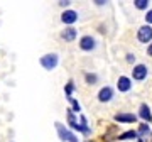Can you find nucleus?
Instances as JSON below:
<instances>
[{"instance_id":"39448f33","label":"nucleus","mask_w":152,"mask_h":142,"mask_svg":"<svg viewBox=\"0 0 152 142\" xmlns=\"http://www.w3.org/2000/svg\"><path fill=\"white\" fill-rule=\"evenodd\" d=\"M78 46H80V49H81V51H86V53L95 51V49H96V39L93 37V36H90V34L81 36L80 41H78Z\"/></svg>"},{"instance_id":"f3484780","label":"nucleus","mask_w":152,"mask_h":142,"mask_svg":"<svg viewBox=\"0 0 152 142\" xmlns=\"http://www.w3.org/2000/svg\"><path fill=\"white\" fill-rule=\"evenodd\" d=\"M149 0H134V7H135L137 10H145L149 9Z\"/></svg>"},{"instance_id":"1a4fd4ad","label":"nucleus","mask_w":152,"mask_h":142,"mask_svg":"<svg viewBox=\"0 0 152 142\" xmlns=\"http://www.w3.org/2000/svg\"><path fill=\"white\" fill-rule=\"evenodd\" d=\"M117 90L120 93H129L132 90V80L129 76H118V80H117Z\"/></svg>"},{"instance_id":"6e6552de","label":"nucleus","mask_w":152,"mask_h":142,"mask_svg":"<svg viewBox=\"0 0 152 142\" xmlns=\"http://www.w3.org/2000/svg\"><path fill=\"white\" fill-rule=\"evenodd\" d=\"M137 119L139 117L135 113H130V112H118L113 115V120L118 124H134V122H137Z\"/></svg>"},{"instance_id":"aec40b11","label":"nucleus","mask_w":152,"mask_h":142,"mask_svg":"<svg viewBox=\"0 0 152 142\" xmlns=\"http://www.w3.org/2000/svg\"><path fill=\"white\" fill-rule=\"evenodd\" d=\"M145 22H147V26H152V9H149V10L145 12Z\"/></svg>"},{"instance_id":"f03ea898","label":"nucleus","mask_w":152,"mask_h":142,"mask_svg":"<svg viewBox=\"0 0 152 142\" xmlns=\"http://www.w3.org/2000/svg\"><path fill=\"white\" fill-rule=\"evenodd\" d=\"M66 119H68V125L71 127V130L81 132V134H85V135H90V132H91V130H86V129H83V127L78 124V120H76V113L71 108L66 110Z\"/></svg>"},{"instance_id":"9b49d317","label":"nucleus","mask_w":152,"mask_h":142,"mask_svg":"<svg viewBox=\"0 0 152 142\" xmlns=\"http://www.w3.org/2000/svg\"><path fill=\"white\" fill-rule=\"evenodd\" d=\"M139 119L144 120V124H151L152 122V113H151V107L147 103H140L139 107V115H137Z\"/></svg>"},{"instance_id":"4be33fe9","label":"nucleus","mask_w":152,"mask_h":142,"mask_svg":"<svg viewBox=\"0 0 152 142\" xmlns=\"http://www.w3.org/2000/svg\"><path fill=\"white\" fill-rule=\"evenodd\" d=\"M147 54H149V56L152 58V42L149 44V46H147Z\"/></svg>"},{"instance_id":"423d86ee","label":"nucleus","mask_w":152,"mask_h":142,"mask_svg":"<svg viewBox=\"0 0 152 142\" xmlns=\"http://www.w3.org/2000/svg\"><path fill=\"white\" fill-rule=\"evenodd\" d=\"M137 41L142 44H149L152 41V26H142L137 31Z\"/></svg>"},{"instance_id":"6ab92c4d","label":"nucleus","mask_w":152,"mask_h":142,"mask_svg":"<svg viewBox=\"0 0 152 142\" xmlns=\"http://www.w3.org/2000/svg\"><path fill=\"white\" fill-rule=\"evenodd\" d=\"M125 61H127L129 64H134V63H135V54H134V53H127V54H125Z\"/></svg>"},{"instance_id":"2eb2a0df","label":"nucleus","mask_w":152,"mask_h":142,"mask_svg":"<svg viewBox=\"0 0 152 142\" xmlns=\"http://www.w3.org/2000/svg\"><path fill=\"white\" fill-rule=\"evenodd\" d=\"M85 81H86V85H90V86L96 85L98 83V75L96 73H85Z\"/></svg>"},{"instance_id":"9d476101","label":"nucleus","mask_w":152,"mask_h":142,"mask_svg":"<svg viewBox=\"0 0 152 142\" xmlns=\"http://www.w3.org/2000/svg\"><path fill=\"white\" fill-rule=\"evenodd\" d=\"M76 20H78V12L76 10L68 9V10H64L63 14H61V22L66 24V26H73Z\"/></svg>"},{"instance_id":"ddd939ff","label":"nucleus","mask_w":152,"mask_h":142,"mask_svg":"<svg viewBox=\"0 0 152 142\" xmlns=\"http://www.w3.org/2000/svg\"><path fill=\"white\" fill-rule=\"evenodd\" d=\"M135 132H137V135H139V139H144L145 135H151V127H149V124H144L142 122Z\"/></svg>"},{"instance_id":"5701e85b","label":"nucleus","mask_w":152,"mask_h":142,"mask_svg":"<svg viewBox=\"0 0 152 142\" xmlns=\"http://www.w3.org/2000/svg\"><path fill=\"white\" fill-rule=\"evenodd\" d=\"M95 4H96L98 7H102V5H105V4H107V2H103V0H96V2H95Z\"/></svg>"},{"instance_id":"412c9836","label":"nucleus","mask_w":152,"mask_h":142,"mask_svg":"<svg viewBox=\"0 0 152 142\" xmlns=\"http://www.w3.org/2000/svg\"><path fill=\"white\" fill-rule=\"evenodd\" d=\"M58 5H59V7H69L71 2H69V0H61V2H58Z\"/></svg>"},{"instance_id":"20e7f679","label":"nucleus","mask_w":152,"mask_h":142,"mask_svg":"<svg viewBox=\"0 0 152 142\" xmlns=\"http://www.w3.org/2000/svg\"><path fill=\"white\" fill-rule=\"evenodd\" d=\"M147 76H149V66L147 64L139 63L132 68V78L135 81H144V80H147Z\"/></svg>"},{"instance_id":"a211bd4d","label":"nucleus","mask_w":152,"mask_h":142,"mask_svg":"<svg viewBox=\"0 0 152 142\" xmlns=\"http://www.w3.org/2000/svg\"><path fill=\"white\" fill-rule=\"evenodd\" d=\"M73 91H75V83H73V80H69V81L64 85V93H66V97H73Z\"/></svg>"},{"instance_id":"f257e3e1","label":"nucleus","mask_w":152,"mask_h":142,"mask_svg":"<svg viewBox=\"0 0 152 142\" xmlns=\"http://www.w3.org/2000/svg\"><path fill=\"white\" fill-rule=\"evenodd\" d=\"M39 63H41V66L46 71H53L56 66L59 64V56L56 54V53H48V54H44L39 59Z\"/></svg>"},{"instance_id":"7ed1b4c3","label":"nucleus","mask_w":152,"mask_h":142,"mask_svg":"<svg viewBox=\"0 0 152 142\" xmlns=\"http://www.w3.org/2000/svg\"><path fill=\"white\" fill-rule=\"evenodd\" d=\"M56 130H58V135H59V141L63 142H78V139H76V135L73 134L71 130H68L61 122H56Z\"/></svg>"},{"instance_id":"dca6fc26","label":"nucleus","mask_w":152,"mask_h":142,"mask_svg":"<svg viewBox=\"0 0 152 142\" xmlns=\"http://www.w3.org/2000/svg\"><path fill=\"white\" fill-rule=\"evenodd\" d=\"M66 100L71 103V110H73L75 113H80V112H81V105L78 103V100L76 98H73V97H66Z\"/></svg>"},{"instance_id":"0eeeda50","label":"nucleus","mask_w":152,"mask_h":142,"mask_svg":"<svg viewBox=\"0 0 152 142\" xmlns=\"http://www.w3.org/2000/svg\"><path fill=\"white\" fill-rule=\"evenodd\" d=\"M96 98L100 103H108V102H112V100L115 98V90L112 86H103L100 88V91H98Z\"/></svg>"},{"instance_id":"4468645a","label":"nucleus","mask_w":152,"mask_h":142,"mask_svg":"<svg viewBox=\"0 0 152 142\" xmlns=\"http://www.w3.org/2000/svg\"><path fill=\"white\" fill-rule=\"evenodd\" d=\"M117 139H118V141H132V139H139V135H137L135 130H125L124 134H120Z\"/></svg>"},{"instance_id":"f8f14e48","label":"nucleus","mask_w":152,"mask_h":142,"mask_svg":"<svg viewBox=\"0 0 152 142\" xmlns=\"http://www.w3.org/2000/svg\"><path fill=\"white\" fill-rule=\"evenodd\" d=\"M78 37V31L75 27H66L63 32H61V39H64L66 42H73L75 39Z\"/></svg>"}]
</instances>
